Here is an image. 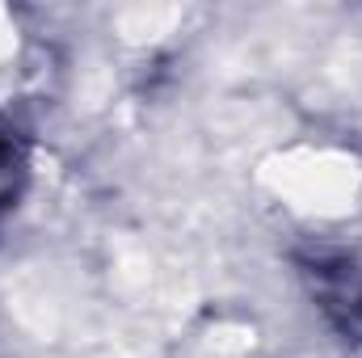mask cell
Wrapping results in <instances>:
<instances>
[{
  "label": "cell",
  "instance_id": "6da1fadb",
  "mask_svg": "<svg viewBox=\"0 0 362 358\" xmlns=\"http://www.w3.org/2000/svg\"><path fill=\"white\" fill-rule=\"evenodd\" d=\"M17 181H21V161H17V152L0 139V202L17 194Z\"/></svg>",
  "mask_w": 362,
  "mask_h": 358
}]
</instances>
